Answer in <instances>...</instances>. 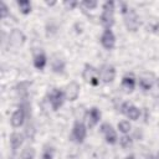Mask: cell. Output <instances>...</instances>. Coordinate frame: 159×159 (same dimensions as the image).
Listing matches in <instances>:
<instances>
[{"instance_id":"cell-1","label":"cell","mask_w":159,"mask_h":159,"mask_svg":"<svg viewBox=\"0 0 159 159\" xmlns=\"http://www.w3.org/2000/svg\"><path fill=\"white\" fill-rule=\"evenodd\" d=\"M101 24L103 25L104 30L111 29L114 25V2L113 1L104 2L102 15H101Z\"/></svg>"},{"instance_id":"cell-2","label":"cell","mask_w":159,"mask_h":159,"mask_svg":"<svg viewBox=\"0 0 159 159\" xmlns=\"http://www.w3.org/2000/svg\"><path fill=\"white\" fill-rule=\"evenodd\" d=\"M82 77H83V80L87 83H89L92 86H98L99 84V81H101L99 70H97L96 67H93L89 63H86L84 65L83 71H82Z\"/></svg>"},{"instance_id":"cell-3","label":"cell","mask_w":159,"mask_h":159,"mask_svg":"<svg viewBox=\"0 0 159 159\" xmlns=\"http://www.w3.org/2000/svg\"><path fill=\"white\" fill-rule=\"evenodd\" d=\"M123 11V15H124V24L128 29V31H137L138 27H139V20H138V16L135 14V11L133 9H124L122 10Z\"/></svg>"},{"instance_id":"cell-4","label":"cell","mask_w":159,"mask_h":159,"mask_svg":"<svg viewBox=\"0 0 159 159\" xmlns=\"http://www.w3.org/2000/svg\"><path fill=\"white\" fill-rule=\"evenodd\" d=\"M87 137V127L84 125L83 122L76 120L73 127H72V133H71V139L76 143H83V140Z\"/></svg>"},{"instance_id":"cell-5","label":"cell","mask_w":159,"mask_h":159,"mask_svg":"<svg viewBox=\"0 0 159 159\" xmlns=\"http://www.w3.org/2000/svg\"><path fill=\"white\" fill-rule=\"evenodd\" d=\"M65 92H62L60 88H52L50 94H48V101H50V104L52 107L53 111H57L62 104H63V101H65Z\"/></svg>"},{"instance_id":"cell-6","label":"cell","mask_w":159,"mask_h":159,"mask_svg":"<svg viewBox=\"0 0 159 159\" xmlns=\"http://www.w3.org/2000/svg\"><path fill=\"white\" fill-rule=\"evenodd\" d=\"M99 130L103 134V137H104V139L108 144H116L117 143V140H118L117 132L114 130V128L109 123H102Z\"/></svg>"},{"instance_id":"cell-7","label":"cell","mask_w":159,"mask_h":159,"mask_svg":"<svg viewBox=\"0 0 159 159\" xmlns=\"http://www.w3.org/2000/svg\"><path fill=\"white\" fill-rule=\"evenodd\" d=\"M99 77L104 83H111L116 78V68L112 65H103L99 68Z\"/></svg>"},{"instance_id":"cell-8","label":"cell","mask_w":159,"mask_h":159,"mask_svg":"<svg viewBox=\"0 0 159 159\" xmlns=\"http://www.w3.org/2000/svg\"><path fill=\"white\" fill-rule=\"evenodd\" d=\"M101 43L106 50H113L116 46V36L111 29H107L101 35Z\"/></svg>"},{"instance_id":"cell-9","label":"cell","mask_w":159,"mask_h":159,"mask_svg":"<svg viewBox=\"0 0 159 159\" xmlns=\"http://www.w3.org/2000/svg\"><path fill=\"white\" fill-rule=\"evenodd\" d=\"M80 89H81V87H80V84L77 82H75V81L70 82L66 86V89H65V98L67 101H70V102L76 101L78 98V96H80Z\"/></svg>"},{"instance_id":"cell-10","label":"cell","mask_w":159,"mask_h":159,"mask_svg":"<svg viewBox=\"0 0 159 159\" xmlns=\"http://www.w3.org/2000/svg\"><path fill=\"white\" fill-rule=\"evenodd\" d=\"M122 113L125 114V117L129 118V119H132V120H137L140 117V109L138 107H135L134 104L129 103V102L123 103V106H122Z\"/></svg>"},{"instance_id":"cell-11","label":"cell","mask_w":159,"mask_h":159,"mask_svg":"<svg viewBox=\"0 0 159 159\" xmlns=\"http://www.w3.org/2000/svg\"><path fill=\"white\" fill-rule=\"evenodd\" d=\"M25 40H26V36H25V34L20 29L11 30V32L9 35V42H10V45H12L15 47H20V46L24 45Z\"/></svg>"},{"instance_id":"cell-12","label":"cell","mask_w":159,"mask_h":159,"mask_svg":"<svg viewBox=\"0 0 159 159\" xmlns=\"http://www.w3.org/2000/svg\"><path fill=\"white\" fill-rule=\"evenodd\" d=\"M154 82H157V78L153 73L150 72H144L140 77H139V86L143 91H149L152 89Z\"/></svg>"},{"instance_id":"cell-13","label":"cell","mask_w":159,"mask_h":159,"mask_svg":"<svg viewBox=\"0 0 159 159\" xmlns=\"http://www.w3.org/2000/svg\"><path fill=\"white\" fill-rule=\"evenodd\" d=\"M101 117H102L101 111L97 107H92L87 112V123H88V127L89 128H93L96 124H98L99 120H101Z\"/></svg>"},{"instance_id":"cell-14","label":"cell","mask_w":159,"mask_h":159,"mask_svg":"<svg viewBox=\"0 0 159 159\" xmlns=\"http://www.w3.org/2000/svg\"><path fill=\"white\" fill-rule=\"evenodd\" d=\"M24 122H25V111L20 107L19 109L12 112V114L10 117V123L14 128H19L24 124Z\"/></svg>"},{"instance_id":"cell-15","label":"cell","mask_w":159,"mask_h":159,"mask_svg":"<svg viewBox=\"0 0 159 159\" xmlns=\"http://www.w3.org/2000/svg\"><path fill=\"white\" fill-rule=\"evenodd\" d=\"M9 143H10V147H11L12 152H16L24 143V134L19 133V132L11 133L10 138H9Z\"/></svg>"},{"instance_id":"cell-16","label":"cell","mask_w":159,"mask_h":159,"mask_svg":"<svg viewBox=\"0 0 159 159\" xmlns=\"http://www.w3.org/2000/svg\"><path fill=\"white\" fill-rule=\"evenodd\" d=\"M47 63V57L43 51H37L34 55V66L37 70H43Z\"/></svg>"},{"instance_id":"cell-17","label":"cell","mask_w":159,"mask_h":159,"mask_svg":"<svg viewBox=\"0 0 159 159\" xmlns=\"http://www.w3.org/2000/svg\"><path fill=\"white\" fill-rule=\"evenodd\" d=\"M65 67H66L65 61L62 58H60L58 56H55L51 60V68L55 73H62L65 71Z\"/></svg>"},{"instance_id":"cell-18","label":"cell","mask_w":159,"mask_h":159,"mask_svg":"<svg viewBox=\"0 0 159 159\" xmlns=\"http://www.w3.org/2000/svg\"><path fill=\"white\" fill-rule=\"evenodd\" d=\"M122 87L125 92H133L135 88V78L132 75H127L122 78Z\"/></svg>"},{"instance_id":"cell-19","label":"cell","mask_w":159,"mask_h":159,"mask_svg":"<svg viewBox=\"0 0 159 159\" xmlns=\"http://www.w3.org/2000/svg\"><path fill=\"white\" fill-rule=\"evenodd\" d=\"M17 6L20 9V12L24 15H27L32 11V5L29 0H19L17 1Z\"/></svg>"},{"instance_id":"cell-20","label":"cell","mask_w":159,"mask_h":159,"mask_svg":"<svg viewBox=\"0 0 159 159\" xmlns=\"http://www.w3.org/2000/svg\"><path fill=\"white\" fill-rule=\"evenodd\" d=\"M119 145H120L123 149H129V148L133 145V139H132V137H129L128 134H123V135L119 138Z\"/></svg>"},{"instance_id":"cell-21","label":"cell","mask_w":159,"mask_h":159,"mask_svg":"<svg viewBox=\"0 0 159 159\" xmlns=\"http://www.w3.org/2000/svg\"><path fill=\"white\" fill-rule=\"evenodd\" d=\"M117 128H118V130L122 134H129V132L132 130V125H130V123L128 120H120V122H118Z\"/></svg>"},{"instance_id":"cell-22","label":"cell","mask_w":159,"mask_h":159,"mask_svg":"<svg viewBox=\"0 0 159 159\" xmlns=\"http://www.w3.org/2000/svg\"><path fill=\"white\" fill-rule=\"evenodd\" d=\"M36 157V150L32 147H26L21 152V159H35Z\"/></svg>"},{"instance_id":"cell-23","label":"cell","mask_w":159,"mask_h":159,"mask_svg":"<svg viewBox=\"0 0 159 159\" xmlns=\"http://www.w3.org/2000/svg\"><path fill=\"white\" fill-rule=\"evenodd\" d=\"M81 5H82L83 7H86L87 10H93V9L97 7L98 2L94 1V0H83V1L81 2Z\"/></svg>"},{"instance_id":"cell-24","label":"cell","mask_w":159,"mask_h":159,"mask_svg":"<svg viewBox=\"0 0 159 159\" xmlns=\"http://www.w3.org/2000/svg\"><path fill=\"white\" fill-rule=\"evenodd\" d=\"M53 148L46 147L42 152V159H53Z\"/></svg>"},{"instance_id":"cell-25","label":"cell","mask_w":159,"mask_h":159,"mask_svg":"<svg viewBox=\"0 0 159 159\" xmlns=\"http://www.w3.org/2000/svg\"><path fill=\"white\" fill-rule=\"evenodd\" d=\"M10 14V10H9V7H7V5L5 4V2H0V16L2 17V19H5L7 15Z\"/></svg>"},{"instance_id":"cell-26","label":"cell","mask_w":159,"mask_h":159,"mask_svg":"<svg viewBox=\"0 0 159 159\" xmlns=\"http://www.w3.org/2000/svg\"><path fill=\"white\" fill-rule=\"evenodd\" d=\"M63 5H65L68 10H73V9L78 5V2H77V1H65V2H63Z\"/></svg>"},{"instance_id":"cell-27","label":"cell","mask_w":159,"mask_h":159,"mask_svg":"<svg viewBox=\"0 0 159 159\" xmlns=\"http://www.w3.org/2000/svg\"><path fill=\"white\" fill-rule=\"evenodd\" d=\"M46 4H47L48 6H52V5H55V4H56V1H46Z\"/></svg>"},{"instance_id":"cell-28","label":"cell","mask_w":159,"mask_h":159,"mask_svg":"<svg viewBox=\"0 0 159 159\" xmlns=\"http://www.w3.org/2000/svg\"><path fill=\"white\" fill-rule=\"evenodd\" d=\"M124 159H135V157H134L133 154H130V155H127Z\"/></svg>"},{"instance_id":"cell-29","label":"cell","mask_w":159,"mask_h":159,"mask_svg":"<svg viewBox=\"0 0 159 159\" xmlns=\"http://www.w3.org/2000/svg\"><path fill=\"white\" fill-rule=\"evenodd\" d=\"M157 86H158V87H159V77H158V78H157Z\"/></svg>"}]
</instances>
